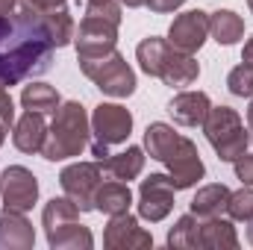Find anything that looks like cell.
Masks as SVG:
<instances>
[{
	"mask_svg": "<svg viewBox=\"0 0 253 250\" xmlns=\"http://www.w3.org/2000/svg\"><path fill=\"white\" fill-rule=\"evenodd\" d=\"M209 36H212L218 44H224V47L242 42V39H245V21H242V15H236L233 9H218V12H212V15H209Z\"/></svg>",
	"mask_w": 253,
	"mask_h": 250,
	"instance_id": "44dd1931",
	"label": "cell"
},
{
	"mask_svg": "<svg viewBox=\"0 0 253 250\" xmlns=\"http://www.w3.org/2000/svg\"><path fill=\"white\" fill-rule=\"evenodd\" d=\"M227 215L233 221H251L253 218V186H242L239 191H230V203H227Z\"/></svg>",
	"mask_w": 253,
	"mask_h": 250,
	"instance_id": "f1b7e54d",
	"label": "cell"
},
{
	"mask_svg": "<svg viewBox=\"0 0 253 250\" xmlns=\"http://www.w3.org/2000/svg\"><path fill=\"white\" fill-rule=\"evenodd\" d=\"M200 248L206 250H236L239 236L236 227L224 218H206L200 221Z\"/></svg>",
	"mask_w": 253,
	"mask_h": 250,
	"instance_id": "ffe728a7",
	"label": "cell"
},
{
	"mask_svg": "<svg viewBox=\"0 0 253 250\" xmlns=\"http://www.w3.org/2000/svg\"><path fill=\"white\" fill-rule=\"evenodd\" d=\"M85 15L103 18L109 24H121V6H118V0H85Z\"/></svg>",
	"mask_w": 253,
	"mask_h": 250,
	"instance_id": "4dcf8cb0",
	"label": "cell"
},
{
	"mask_svg": "<svg viewBox=\"0 0 253 250\" xmlns=\"http://www.w3.org/2000/svg\"><path fill=\"white\" fill-rule=\"evenodd\" d=\"M206 39H209V15L200 9H189V12L177 15L174 24L168 27V44L183 53H191V56L203 47Z\"/></svg>",
	"mask_w": 253,
	"mask_h": 250,
	"instance_id": "30bf717a",
	"label": "cell"
},
{
	"mask_svg": "<svg viewBox=\"0 0 253 250\" xmlns=\"http://www.w3.org/2000/svg\"><path fill=\"white\" fill-rule=\"evenodd\" d=\"M91 156H94V162H100V165H103V162L109 159V144H103V141H97V138H94V141H91Z\"/></svg>",
	"mask_w": 253,
	"mask_h": 250,
	"instance_id": "d590c367",
	"label": "cell"
},
{
	"mask_svg": "<svg viewBox=\"0 0 253 250\" xmlns=\"http://www.w3.org/2000/svg\"><path fill=\"white\" fill-rule=\"evenodd\" d=\"M74 221H80V209H77V203L68 200V197H53V200H47L44 209H42V227H44L47 236H53L56 230H62V227L74 224Z\"/></svg>",
	"mask_w": 253,
	"mask_h": 250,
	"instance_id": "7402d4cb",
	"label": "cell"
},
{
	"mask_svg": "<svg viewBox=\"0 0 253 250\" xmlns=\"http://www.w3.org/2000/svg\"><path fill=\"white\" fill-rule=\"evenodd\" d=\"M248 242H251V248H253V218L248 221Z\"/></svg>",
	"mask_w": 253,
	"mask_h": 250,
	"instance_id": "b9f144b4",
	"label": "cell"
},
{
	"mask_svg": "<svg viewBox=\"0 0 253 250\" xmlns=\"http://www.w3.org/2000/svg\"><path fill=\"white\" fill-rule=\"evenodd\" d=\"M248 129H251V141H253V97H251V106H248Z\"/></svg>",
	"mask_w": 253,
	"mask_h": 250,
	"instance_id": "ab89813d",
	"label": "cell"
},
{
	"mask_svg": "<svg viewBox=\"0 0 253 250\" xmlns=\"http://www.w3.org/2000/svg\"><path fill=\"white\" fill-rule=\"evenodd\" d=\"M242 62H248V65H253V36L245 42V50H242Z\"/></svg>",
	"mask_w": 253,
	"mask_h": 250,
	"instance_id": "8d00e7d4",
	"label": "cell"
},
{
	"mask_svg": "<svg viewBox=\"0 0 253 250\" xmlns=\"http://www.w3.org/2000/svg\"><path fill=\"white\" fill-rule=\"evenodd\" d=\"M91 118L80 100H68L53 112V124L47 126V138L42 147V156L47 162H62L71 156H80L88 144Z\"/></svg>",
	"mask_w": 253,
	"mask_h": 250,
	"instance_id": "7a4b0ae2",
	"label": "cell"
},
{
	"mask_svg": "<svg viewBox=\"0 0 253 250\" xmlns=\"http://www.w3.org/2000/svg\"><path fill=\"white\" fill-rule=\"evenodd\" d=\"M0 197L6 209H18V212H30L39 200V180L30 168L24 165H9L0 174Z\"/></svg>",
	"mask_w": 253,
	"mask_h": 250,
	"instance_id": "9c48e42d",
	"label": "cell"
},
{
	"mask_svg": "<svg viewBox=\"0 0 253 250\" xmlns=\"http://www.w3.org/2000/svg\"><path fill=\"white\" fill-rule=\"evenodd\" d=\"M21 106H24L27 112H42V115H47V112H56V109L62 106V97H59V91H56L53 85L33 83V85H24V91H21Z\"/></svg>",
	"mask_w": 253,
	"mask_h": 250,
	"instance_id": "603a6c76",
	"label": "cell"
},
{
	"mask_svg": "<svg viewBox=\"0 0 253 250\" xmlns=\"http://www.w3.org/2000/svg\"><path fill=\"white\" fill-rule=\"evenodd\" d=\"M209 109H212V100H209L206 91H180V94L168 103L171 118L183 126H203Z\"/></svg>",
	"mask_w": 253,
	"mask_h": 250,
	"instance_id": "9a60e30c",
	"label": "cell"
},
{
	"mask_svg": "<svg viewBox=\"0 0 253 250\" xmlns=\"http://www.w3.org/2000/svg\"><path fill=\"white\" fill-rule=\"evenodd\" d=\"M103 177V165L100 162H74L62 168L59 174V186H62L65 197L77 203L80 212H91L94 209V191L100 186Z\"/></svg>",
	"mask_w": 253,
	"mask_h": 250,
	"instance_id": "5b68a950",
	"label": "cell"
},
{
	"mask_svg": "<svg viewBox=\"0 0 253 250\" xmlns=\"http://www.w3.org/2000/svg\"><path fill=\"white\" fill-rule=\"evenodd\" d=\"M168 248H177V250H197L200 248V218L197 215H183L171 233H168Z\"/></svg>",
	"mask_w": 253,
	"mask_h": 250,
	"instance_id": "4316f807",
	"label": "cell"
},
{
	"mask_svg": "<svg viewBox=\"0 0 253 250\" xmlns=\"http://www.w3.org/2000/svg\"><path fill=\"white\" fill-rule=\"evenodd\" d=\"M153 77L162 80L171 88H186L200 77V65H197V59L191 53H183V50L168 44V50H165V56H162V62H159Z\"/></svg>",
	"mask_w": 253,
	"mask_h": 250,
	"instance_id": "4fadbf2b",
	"label": "cell"
},
{
	"mask_svg": "<svg viewBox=\"0 0 253 250\" xmlns=\"http://www.w3.org/2000/svg\"><path fill=\"white\" fill-rule=\"evenodd\" d=\"M144 147H126V150H121V153H109V159L103 162V171L109 174V177H115V180H124V183H129V180H135L141 171H144Z\"/></svg>",
	"mask_w": 253,
	"mask_h": 250,
	"instance_id": "d6986e66",
	"label": "cell"
},
{
	"mask_svg": "<svg viewBox=\"0 0 253 250\" xmlns=\"http://www.w3.org/2000/svg\"><path fill=\"white\" fill-rule=\"evenodd\" d=\"M103 245L109 250H144L153 248V236L138 227V218L121 212V215H112L109 224H106V233H103Z\"/></svg>",
	"mask_w": 253,
	"mask_h": 250,
	"instance_id": "7c38bea8",
	"label": "cell"
},
{
	"mask_svg": "<svg viewBox=\"0 0 253 250\" xmlns=\"http://www.w3.org/2000/svg\"><path fill=\"white\" fill-rule=\"evenodd\" d=\"M203 132L221 162H236L242 153H248L251 129H245V121L230 106H212L203 121Z\"/></svg>",
	"mask_w": 253,
	"mask_h": 250,
	"instance_id": "3957f363",
	"label": "cell"
},
{
	"mask_svg": "<svg viewBox=\"0 0 253 250\" xmlns=\"http://www.w3.org/2000/svg\"><path fill=\"white\" fill-rule=\"evenodd\" d=\"M132 206V191H129V183L124 180H109V183H100L97 191H94V209L103 212V215H121V212H129Z\"/></svg>",
	"mask_w": 253,
	"mask_h": 250,
	"instance_id": "e0dca14e",
	"label": "cell"
},
{
	"mask_svg": "<svg viewBox=\"0 0 253 250\" xmlns=\"http://www.w3.org/2000/svg\"><path fill=\"white\" fill-rule=\"evenodd\" d=\"M44 138H47V124H44L42 112H27V115H21L15 121L12 141H15V147L21 153H42Z\"/></svg>",
	"mask_w": 253,
	"mask_h": 250,
	"instance_id": "2e32d148",
	"label": "cell"
},
{
	"mask_svg": "<svg viewBox=\"0 0 253 250\" xmlns=\"http://www.w3.org/2000/svg\"><path fill=\"white\" fill-rule=\"evenodd\" d=\"M118 3H124L126 9H138V6H144L147 0H118Z\"/></svg>",
	"mask_w": 253,
	"mask_h": 250,
	"instance_id": "f35d334b",
	"label": "cell"
},
{
	"mask_svg": "<svg viewBox=\"0 0 253 250\" xmlns=\"http://www.w3.org/2000/svg\"><path fill=\"white\" fill-rule=\"evenodd\" d=\"M186 0H147L144 6L150 9V12H156V15H168V12H174V9H180Z\"/></svg>",
	"mask_w": 253,
	"mask_h": 250,
	"instance_id": "e575fe53",
	"label": "cell"
},
{
	"mask_svg": "<svg viewBox=\"0 0 253 250\" xmlns=\"http://www.w3.org/2000/svg\"><path fill=\"white\" fill-rule=\"evenodd\" d=\"M162 165L168 168V177H171V183H174L177 191L197 186V183L206 177V165H203V159H200L194 141L186 138V135H180V141L174 144V150L165 156Z\"/></svg>",
	"mask_w": 253,
	"mask_h": 250,
	"instance_id": "8992f818",
	"label": "cell"
},
{
	"mask_svg": "<svg viewBox=\"0 0 253 250\" xmlns=\"http://www.w3.org/2000/svg\"><path fill=\"white\" fill-rule=\"evenodd\" d=\"M74 44H77V56H85V59L106 56L118 44V24H109L103 18L85 15L80 21L77 33H74Z\"/></svg>",
	"mask_w": 253,
	"mask_h": 250,
	"instance_id": "ba28073f",
	"label": "cell"
},
{
	"mask_svg": "<svg viewBox=\"0 0 253 250\" xmlns=\"http://www.w3.org/2000/svg\"><path fill=\"white\" fill-rule=\"evenodd\" d=\"M177 141H180V132H174L171 124L156 121V124H147V129H144V150L156 162H165V156L174 150Z\"/></svg>",
	"mask_w": 253,
	"mask_h": 250,
	"instance_id": "cb8c5ba5",
	"label": "cell"
},
{
	"mask_svg": "<svg viewBox=\"0 0 253 250\" xmlns=\"http://www.w3.org/2000/svg\"><path fill=\"white\" fill-rule=\"evenodd\" d=\"M227 203H230V188L224 183H212V186L197 188V194L191 197V215H197L200 221L221 218L227 212Z\"/></svg>",
	"mask_w": 253,
	"mask_h": 250,
	"instance_id": "ac0fdd59",
	"label": "cell"
},
{
	"mask_svg": "<svg viewBox=\"0 0 253 250\" xmlns=\"http://www.w3.org/2000/svg\"><path fill=\"white\" fill-rule=\"evenodd\" d=\"M15 6H18V0H0V15H9V12H15Z\"/></svg>",
	"mask_w": 253,
	"mask_h": 250,
	"instance_id": "74e56055",
	"label": "cell"
},
{
	"mask_svg": "<svg viewBox=\"0 0 253 250\" xmlns=\"http://www.w3.org/2000/svg\"><path fill=\"white\" fill-rule=\"evenodd\" d=\"M165 50H168V39H156V36L144 39V42L135 47V59H138L141 71H144L147 77H153V74H156V68H159V62H162Z\"/></svg>",
	"mask_w": 253,
	"mask_h": 250,
	"instance_id": "83f0119b",
	"label": "cell"
},
{
	"mask_svg": "<svg viewBox=\"0 0 253 250\" xmlns=\"http://www.w3.org/2000/svg\"><path fill=\"white\" fill-rule=\"evenodd\" d=\"M42 21H44V30H47V36H50L53 47H68V44L74 42L77 27H74V18H71V12H68V9L44 12V15H42Z\"/></svg>",
	"mask_w": 253,
	"mask_h": 250,
	"instance_id": "484cf974",
	"label": "cell"
},
{
	"mask_svg": "<svg viewBox=\"0 0 253 250\" xmlns=\"http://www.w3.org/2000/svg\"><path fill=\"white\" fill-rule=\"evenodd\" d=\"M91 132L103 144H124L132 132V115L118 103H100L91 112Z\"/></svg>",
	"mask_w": 253,
	"mask_h": 250,
	"instance_id": "8fae6325",
	"label": "cell"
},
{
	"mask_svg": "<svg viewBox=\"0 0 253 250\" xmlns=\"http://www.w3.org/2000/svg\"><path fill=\"white\" fill-rule=\"evenodd\" d=\"M233 165H236V177L242 180V186H253V153H242Z\"/></svg>",
	"mask_w": 253,
	"mask_h": 250,
	"instance_id": "d6a6232c",
	"label": "cell"
},
{
	"mask_svg": "<svg viewBox=\"0 0 253 250\" xmlns=\"http://www.w3.org/2000/svg\"><path fill=\"white\" fill-rule=\"evenodd\" d=\"M227 88L236 97H253V65L248 62L236 65L230 71V77H227Z\"/></svg>",
	"mask_w": 253,
	"mask_h": 250,
	"instance_id": "f546056e",
	"label": "cell"
},
{
	"mask_svg": "<svg viewBox=\"0 0 253 250\" xmlns=\"http://www.w3.org/2000/svg\"><path fill=\"white\" fill-rule=\"evenodd\" d=\"M47 245L53 250H91L94 248V236H91L88 227L74 221V224H68L62 230H56L53 236H47Z\"/></svg>",
	"mask_w": 253,
	"mask_h": 250,
	"instance_id": "d4e9b609",
	"label": "cell"
},
{
	"mask_svg": "<svg viewBox=\"0 0 253 250\" xmlns=\"http://www.w3.org/2000/svg\"><path fill=\"white\" fill-rule=\"evenodd\" d=\"M80 71L109 97H129L135 91V71L126 65V59L112 50L106 56H94V59H85V56H77Z\"/></svg>",
	"mask_w": 253,
	"mask_h": 250,
	"instance_id": "277c9868",
	"label": "cell"
},
{
	"mask_svg": "<svg viewBox=\"0 0 253 250\" xmlns=\"http://www.w3.org/2000/svg\"><path fill=\"white\" fill-rule=\"evenodd\" d=\"M174 183L168 174H150L147 180H141L138 186V218L159 224L171 215L174 209Z\"/></svg>",
	"mask_w": 253,
	"mask_h": 250,
	"instance_id": "52a82bcc",
	"label": "cell"
},
{
	"mask_svg": "<svg viewBox=\"0 0 253 250\" xmlns=\"http://www.w3.org/2000/svg\"><path fill=\"white\" fill-rule=\"evenodd\" d=\"M6 132H9V126H6V124H3V121H0V144L6 141Z\"/></svg>",
	"mask_w": 253,
	"mask_h": 250,
	"instance_id": "60d3db41",
	"label": "cell"
},
{
	"mask_svg": "<svg viewBox=\"0 0 253 250\" xmlns=\"http://www.w3.org/2000/svg\"><path fill=\"white\" fill-rule=\"evenodd\" d=\"M68 0H18L21 9L33 12V15H44V12H56V9H65Z\"/></svg>",
	"mask_w": 253,
	"mask_h": 250,
	"instance_id": "1f68e13d",
	"label": "cell"
},
{
	"mask_svg": "<svg viewBox=\"0 0 253 250\" xmlns=\"http://www.w3.org/2000/svg\"><path fill=\"white\" fill-rule=\"evenodd\" d=\"M0 245L9 250H33L36 230L27 221V212L3 209V215H0Z\"/></svg>",
	"mask_w": 253,
	"mask_h": 250,
	"instance_id": "5bb4252c",
	"label": "cell"
},
{
	"mask_svg": "<svg viewBox=\"0 0 253 250\" xmlns=\"http://www.w3.org/2000/svg\"><path fill=\"white\" fill-rule=\"evenodd\" d=\"M53 62V42L42 15L27 9L0 15V85L12 88L24 80L42 77Z\"/></svg>",
	"mask_w": 253,
	"mask_h": 250,
	"instance_id": "6da1fadb",
	"label": "cell"
},
{
	"mask_svg": "<svg viewBox=\"0 0 253 250\" xmlns=\"http://www.w3.org/2000/svg\"><path fill=\"white\" fill-rule=\"evenodd\" d=\"M0 121H3L6 126L15 124V103H12V97H9L6 85H0Z\"/></svg>",
	"mask_w": 253,
	"mask_h": 250,
	"instance_id": "836d02e7",
	"label": "cell"
},
{
	"mask_svg": "<svg viewBox=\"0 0 253 250\" xmlns=\"http://www.w3.org/2000/svg\"><path fill=\"white\" fill-rule=\"evenodd\" d=\"M248 6H251V12H253V0H248Z\"/></svg>",
	"mask_w": 253,
	"mask_h": 250,
	"instance_id": "7bdbcfd3",
	"label": "cell"
}]
</instances>
